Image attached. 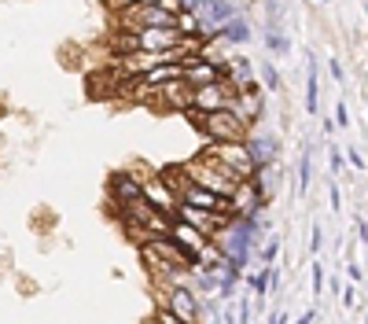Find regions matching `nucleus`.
I'll return each mask as SVG.
<instances>
[{"instance_id":"nucleus-23","label":"nucleus","mask_w":368,"mask_h":324,"mask_svg":"<svg viewBox=\"0 0 368 324\" xmlns=\"http://www.w3.org/2000/svg\"><path fill=\"white\" fill-rule=\"evenodd\" d=\"M310 177H313V162H310V155H302L298 158V192L302 196L310 192Z\"/></svg>"},{"instance_id":"nucleus-29","label":"nucleus","mask_w":368,"mask_h":324,"mask_svg":"<svg viewBox=\"0 0 368 324\" xmlns=\"http://www.w3.org/2000/svg\"><path fill=\"white\" fill-rule=\"evenodd\" d=\"M331 170H335V173L346 170V162H343V151H339V148H331Z\"/></svg>"},{"instance_id":"nucleus-33","label":"nucleus","mask_w":368,"mask_h":324,"mask_svg":"<svg viewBox=\"0 0 368 324\" xmlns=\"http://www.w3.org/2000/svg\"><path fill=\"white\" fill-rule=\"evenodd\" d=\"M310 251H321V229H313V236H310Z\"/></svg>"},{"instance_id":"nucleus-1","label":"nucleus","mask_w":368,"mask_h":324,"mask_svg":"<svg viewBox=\"0 0 368 324\" xmlns=\"http://www.w3.org/2000/svg\"><path fill=\"white\" fill-rule=\"evenodd\" d=\"M188 125L203 137V144H229V140H247L254 129L236 115L232 107H221V111H199V107H188L184 111Z\"/></svg>"},{"instance_id":"nucleus-22","label":"nucleus","mask_w":368,"mask_h":324,"mask_svg":"<svg viewBox=\"0 0 368 324\" xmlns=\"http://www.w3.org/2000/svg\"><path fill=\"white\" fill-rule=\"evenodd\" d=\"M254 254L262 258V266H273L277 262V254H280V236H273L265 243V247H254Z\"/></svg>"},{"instance_id":"nucleus-25","label":"nucleus","mask_w":368,"mask_h":324,"mask_svg":"<svg viewBox=\"0 0 368 324\" xmlns=\"http://www.w3.org/2000/svg\"><path fill=\"white\" fill-rule=\"evenodd\" d=\"M158 8H166L170 15H177V11L191 8V0H158Z\"/></svg>"},{"instance_id":"nucleus-3","label":"nucleus","mask_w":368,"mask_h":324,"mask_svg":"<svg viewBox=\"0 0 368 324\" xmlns=\"http://www.w3.org/2000/svg\"><path fill=\"white\" fill-rule=\"evenodd\" d=\"M181 166H184V173L191 177V185H203V188H210V192H217V196H225V199L236 192V181H232V177H229L225 170H221V166H217V162H214L210 155H206V151H199V155L184 158Z\"/></svg>"},{"instance_id":"nucleus-7","label":"nucleus","mask_w":368,"mask_h":324,"mask_svg":"<svg viewBox=\"0 0 368 324\" xmlns=\"http://www.w3.org/2000/svg\"><path fill=\"white\" fill-rule=\"evenodd\" d=\"M236 96H239L236 81H214V85L191 89V107H199V111H221V107H232Z\"/></svg>"},{"instance_id":"nucleus-14","label":"nucleus","mask_w":368,"mask_h":324,"mask_svg":"<svg viewBox=\"0 0 368 324\" xmlns=\"http://www.w3.org/2000/svg\"><path fill=\"white\" fill-rule=\"evenodd\" d=\"M265 96H236V100H232V111H236V115L239 118H243L250 129H258V122L265 118Z\"/></svg>"},{"instance_id":"nucleus-32","label":"nucleus","mask_w":368,"mask_h":324,"mask_svg":"<svg viewBox=\"0 0 368 324\" xmlns=\"http://www.w3.org/2000/svg\"><path fill=\"white\" fill-rule=\"evenodd\" d=\"M343 302H346V306H357V291L346 287V291H343Z\"/></svg>"},{"instance_id":"nucleus-20","label":"nucleus","mask_w":368,"mask_h":324,"mask_svg":"<svg viewBox=\"0 0 368 324\" xmlns=\"http://www.w3.org/2000/svg\"><path fill=\"white\" fill-rule=\"evenodd\" d=\"M265 48L273 56H287V37L280 34V26H265Z\"/></svg>"},{"instance_id":"nucleus-19","label":"nucleus","mask_w":368,"mask_h":324,"mask_svg":"<svg viewBox=\"0 0 368 324\" xmlns=\"http://www.w3.org/2000/svg\"><path fill=\"white\" fill-rule=\"evenodd\" d=\"M229 70H232V81H247V77H254V63H250L247 56L232 52V56H229Z\"/></svg>"},{"instance_id":"nucleus-9","label":"nucleus","mask_w":368,"mask_h":324,"mask_svg":"<svg viewBox=\"0 0 368 324\" xmlns=\"http://www.w3.org/2000/svg\"><path fill=\"white\" fill-rule=\"evenodd\" d=\"M107 199L110 203L140 199V173L137 170H115V173L107 177Z\"/></svg>"},{"instance_id":"nucleus-13","label":"nucleus","mask_w":368,"mask_h":324,"mask_svg":"<svg viewBox=\"0 0 368 324\" xmlns=\"http://www.w3.org/2000/svg\"><path fill=\"white\" fill-rule=\"evenodd\" d=\"M181 77H184V63L170 59V63H158V67H151L148 74H140L133 81H140L144 89H163V85H170V81H181Z\"/></svg>"},{"instance_id":"nucleus-6","label":"nucleus","mask_w":368,"mask_h":324,"mask_svg":"<svg viewBox=\"0 0 368 324\" xmlns=\"http://www.w3.org/2000/svg\"><path fill=\"white\" fill-rule=\"evenodd\" d=\"M173 218L188 221L191 229H199L206 239H214L225 225L232 221V214H217V210H199V206H188V203H177V210H173Z\"/></svg>"},{"instance_id":"nucleus-8","label":"nucleus","mask_w":368,"mask_h":324,"mask_svg":"<svg viewBox=\"0 0 368 324\" xmlns=\"http://www.w3.org/2000/svg\"><path fill=\"white\" fill-rule=\"evenodd\" d=\"M140 173V196L148 199L151 206H158V210H166V214H173L177 210V196L170 192V185L158 177V170H137Z\"/></svg>"},{"instance_id":"nucleus-2","label":"nucleus","mask_w":368,"mask_h":324,"mask_svg":"<svg viewBox=\"0 0 368 324\" xmlns=\"http://www.w3.org/2000/svg\"><path fill=\"white\" fill-rule=\"evenodd\" d=\"M203 151L210 155L221 170H225L232 181H247V177H258L262 173V162L254 158L250 144L247 140H229V144H203Z\"/></svg>"},{"instance_id":"nucleus-21","label":"nucleus","mask_w":368,"mask_h":324,"mask_svg":"<svg viewBox=\"0 0 368 324\" xmlns=\"http://www.w3.org/2000/svg\"><path fill=\"white\" fill-rule=\"evenodd\" d=\"M258 81H262V89H265V92H280V70L273 67V63H265V67H262Z\"/></svg>"},{"instance_id":"nucleus-16","label":"nucleus","mask_w":368,"mask_h":324,"mask_svg":"<svg viewBox=\"0 0 368 324\" xmlns=\"http://www.w3.org/2000/svg\"><path fill=\"white\" fill-rule=\"evenodd\" d=\"M158 177H163V181L170 185V192H173L177 199H181V192L191 185V177L184 173V166H181V162H173V166H163V170H158Z\"/></svg>"},{"instance_id":"nucleus-11","label":"nucleus","mask_w":368,"mask_h":324,"mask_svg":"<svg viewBox=\"0 0 368 324\" xmlns=\"http://www.w3.org/2000/svg\"><path fill=\"white\" fill-rule=\"evenodd\" d=\"M170 236L177 239V243H181V251H184V254L191 258V262L199 266V251H203V247H206V243H210V239H206L199 229H191L188 221H181V218H173V229H170Z\"/></svg>"},{"instance_id":"nucleus-5","label":"nucleus","mask_w":368,"mask_h":324,"mask_svg":"<svg viewBox=\"0 0 368 324\" xmlns=\"http://www.w3.org/2000/svg\"><path fill=\"white\" fill-rule=\"evenodd\" d=\"M229 203H232V218H262V210L269 206L262 173L258 177H247V181H239L236 192L229 196Z\"/></svg>"},{"instance_id":"nucleus-28","label":"nucleus","mask_w":368,"mask_h":324,"mask_svg":"<svg viewBox=\"0 0 368 324\" xmlns=\"http://www.w3.org/2000/svg\"><path fill=\"white\" fill-rule=\"evenodd\" d=\"M328 199H331V210H335V214H339V210H343V196H339V188H328Z\"/></svg>"},{"instance_id":"nucleus-24","label":"nucleus","mask_w":368,"mask_h":324,"mask_svg":"<svg viewBox=\"0 0 368 324\" xmlns=\"http://www.w3.org/2000/svg\"><path fill=\"white\" fill-rule=\"evenodd\" d=\"M148 324H188V320H181V317H173L166 306H155V310L148 313Z\"/></svg>"},{"instance_id":"nucleus-27","label":"nucleus","mask_w":368,"mask_h":324,"mask_svg":"<svg viewBox=\"0 0 368 324\" xmlns=\"http://www.w3.org/2000/svg\"><path fill=\"white\" fill-rule=\"evenodd\" d=\"M335 125H350V111H346V104H339V107H335Z\"/></svg>"},{"instance_id":"nucleus-34","label":"nucleus","mask_w":368,"mask_h":324,"mask_svg":"<svg viewBox=\"0 0 368 324\" xmlns=\"http://www.w3.org/2000/svg\"><path fill=\"white\" fill-rule=\"evenodd\" d=\"M269 324H287V317H284V313H277V317H273V320H269Z\"/></svg>"},{"instance_id":"nucleus-4","label":"nucleus","mask_w":368,"mask_h":324,"mask_svg":"<svg viewBox=\"0 0 368 324\" xmlns=\"http://www.w3.org/2000/svg\"><path fill=\"white\" fill-rule=\"evenodd\" d=\"M155 302L166 306L173 317H181L188 324H203V302H199V291L191 284H170L163 291H155Z\"/></svg>"},{"instance_id":"nucleus-17","label":"nucleus","mask_w":368,"mask_h":324,"mask_svg":"<svg viewBox=\"0 0 368 324\" xmlns=\"http://www.w3.org/2000/svg\"><path fill=\"white\" fill-rule=\"evenodd\" d=\"M177 34H181V37L203 34V19H199V11H196V8H184V11H177Z\"/></svg>"},{"instance_id":"nucleus-18","label":"nucleus","mask_w":368,"mask_h":324,"mask_svg":"<svg viewBox=\"0 0 368 324\" xmlns=\"http://www.w3.org/2000/svg\"><path fill=\"white\" fill-rule=\"evenodd\" d=\"M317 85H321V77H317V59L310 56V74H306V111L317 115L321 111V100H317Z\"/></svg>"},{"instance_id":"nucleus-12","label":"nucleus","mask_w":368,"mask_h":324,"mask_svg":"<svg viewBox=\"0 0 368 324\" xmlns=\"http://www.w3.org/2000/svg\"><path fill=\"white\" fill-rule=\"evenodd\" d=\"M158 107L184 115V111L191 107V85H188L184 77H181V81H170V85H163V89H158Z\"/></svg>"},{"instance_id":"nucleus-31","label":"nucleus","mask_w":368,"mask_h":324,"mask_svg":"<svg viewBox=\"0 0 368 324\" xmlns=\"http://www.w3.org/2000/svg\"><path fill=\"white\" fill-rule=\"evenodd\" d=\"M346 158H350V162H354V170H364V158H361V155H357L354 148H350V151H346Z\"/></svg>"},{"instance_id":"nucleus-30","label":"nucleus","mask_w":368,"mask_h":324,"mask_svg":"<svg viewBox=\"0 0 368 324\" xmlns=\"http://www.w3.org/2000/svg\"><path fill=\"white\" fill-rule=\"evenodd\" d=\"M328 70H331L335 81H346V74H343V67H339V59H328Z\"/></svg>"},{"instance_id":"nucleus-15","label":"nucleus","mask_w":368,"mask_h":324,"mask_svg":"<svg viewBox=\"0 0 368 324\" xmlns=\"http://www.w3.org/2000/svg\"><path fill=\"white\" fill-rule=\"evenodd\" d=\"M250 37H254V30H250V23H247L243 11H239L232 23L221 26V44H225V48H239V44H247Z\"/></svg>"},{"instance_id":"nucleus-10","label":"nucleus","mask_w":368,"mask_h":324,"mask_svg":"<svg viewBox=\"0 0 368 324\" xmlns=\"http://www.w3.org/2000/svg\"><path fill=\"white\" fill-rule=\"evenodd\" d=\"M177 203H188V206H199V210H217V214H232V203L225 196H217V192L203 188V185H188L181 192Z\"/></svg>"},{"instance_id":"nucleus-26","label":"nucleus","mask_w":368,"mask_h":324,"mask_svg":"<svg viewBox=\"0 0 368 324\" xmlns=\"http://www.w3.org/2000/svg\"><path fill=\"white\" fill-rule=\"evenodd\" d=\"M321 291H324V269L313 262V295H321Z\"/></svg>"}]
</instances>
